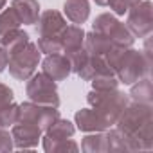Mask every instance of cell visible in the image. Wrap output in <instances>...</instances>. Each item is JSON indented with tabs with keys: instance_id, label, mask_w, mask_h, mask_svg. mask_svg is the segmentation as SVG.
<instances>
[{
	"instance_id": "cell-12",
	"label": "cell",
	"mask_w": 153,
	"mask_h": 153,
	"mask_svg": "<svg viewBox=\"0 0 153 153\" xmlns=\"http://www.w3.org/2000/svg\"><path fill=\"white\" fill-rule=\"evenodd\" d=\"M74 123L81 131H87V133L108 130V124L103 121V117L94 108H81V110H78L76 115H74Z\"/></svg>"
},
{
	"instance_id": "cell-33",
	"label": "cell",
	"mask_w": 153,
	"mask_h": 153,
	"mask_svg": "<svg viewBox=\"0 0 153 153\" xmlns=\"http://www.w3.org/2000/svg\"><path fill=\"white\" fill-rule=\"evenodd\" d=\"M137 2H140V0H128V4H130V6H133V4H137Z\"/></svg>"
},
{
	"instance_id": "cell-21",
	"label": "cell",
	"mask_w": 153,
	"mask_h": 153,
	"mask_svg": "<svg viewBox=\"0 0 153 153\" xmlns=\"http://www.w3.org/2000/svg\"><path fill=\"white\" fill-rule=\"evenodd\" d=\"M81 149L87 153H101L106 151V137L105 131H94L92 135H87L81 142Z\"/></svg>"
},
{
	"instance_id": "cell-17",
	"label": "cell",
	"mask_w": 153,
	"mask_h": 153,
	"mask_svg": "<svg viewBox=\"0 0 153 153\" xmlns=\"http://www.w3.org/2000/svg\"><path fill=\"white\" fill-rule=\"evenodd\" d=\"M130 97L133 103H142V105H151L153 103V87H151V79L148 78H140L139 81H135V85L131 83V90H130Z\"/></svg>"
},
{
	"instance_id": "cell-25",
	"label": "cell",
	"mask_w": 153,
	"mask_h": 153,
	"mask_svg": "<svg viewBox=\"0 0 153 153\" xmlns=\"http://www.w3.org/2000/svg\"><path fill=\"white\" fill-rule=\"evenodd\" d=\"M105 137H106V151H112V153H121V151H128L126 149V144L121 137V133L117 130H108L105 131Z\"/></svg>"
},
{
	"instance_id": "cell-9",
	"label": "cell",
	"mask_w": 153,
	"mask_h": 153,
	"mask_svg": "<svg viewBox=\"0 0 153 153\" xmlns=\"http://www.w3.org/2000/svg\"><path fill=\"white\" fill-rule=\"evenodd\" d=\"M13 146L20 148V149H27V148H34L38 146L40 139H42V130L36 124L31 123H15L13 124Z\"/></svg>"
},
{
	"instance_id": "cell-22",
	"label": "cell",
	"mask_w": 153,
	"mask_h": 153,
	"mask_svg": "<svg viewBox=\"0 0 153 153\" xmlns=\"http://www.w3.org/2000/svg\"><path fill=\"white\" fill-rule=\"evenodd\" d=\"M18 27H20V20H18L16 13L13 11V7L4 9L0 13V40H2L9 31L18 29Z\"/></svg>"
},
{
	"instance_id": "cell-8",
	"label": "cell",
	"mask_w": 153,
	"mask_h": 153,
	"mask_svg": "<svg viewBox=\"0 0 153 153\" xmlns=\"http://www.w3.org/2000/svg\"><path fill=\"white\" fill-rule=\"evenodd\" d=\"M58 117H59V112H58L56 106L38 105V103H33V101L18 105V121L36 124L42 131H45Z\"/></svg>"
},
{
	"instance_id": "cell-13",
	"label": "cell",
	"mask_w": 153,
	"mask_h": 153,
	"mask_svg": "<svg viewBox=\"0 0 153 153\" xmlns=\"http://www.w3.org/2000/svg\"><path fill=\"white\" fill-rule=\"evenodd\" d=\"M11 7L16 13L20 24L33 25V24L38 22V16H40V4H38V0H13Z\"/></svg>"
},
{
	"instance_id": "cell-34",
	"label": "cell",
	"mask_w": 153,
	"mask_h": 153,
	"mask_svg": "<svg viewBox=\"0 0 153 153\" xmlns=\"http://www.w3.org/2000/svg\"><path fill=\"white\" fill-rule=\"evenodd\" d=\"M0 128H2V126H0Z\"/></svg>"
},
{
	"instance_id": "cell-10",
	"label": "cell",
	"mask_w": 153,
	"mask_h": 153,
	"mask_svg": "<svg viewBox=\"0 0 153 153\" xmlns=\"http://www.w3.org/2000/svg\"><path fill=\"white\" fill-rule=\"evenodd\" d=\"M42 68H43L42 72L47 76V78H51L52 81H63L72 72L68 58L59 54V52L58 54H47V58L42 63Z\"/></svg>"
},
{
	"instance_id": "cell-11",
	"label": "cell",
	"mask_w": 153,
	"mask_h": 153,
	"mask_svg": "<svg viewBox=\"0 0 153 153\" xmlns=\"http://www.w3.org/2000/svg\"><path fill=\"white\" fill-rule=\"evenodd\" d=\"M36 24H38L36 33L40 36H56V34H61V31L67 27V22H65L63 15L59 11H54V9L43 11L38 16Z\"/></svg>"
},
{
	"instance_id": "cell-18",
	"label": "cell",
	"mask_w": 153,
	"mask_h": 153,
	"mask_svg": "<svg viewBox=\"0 0 153 153\" xmlns=\"http://www.w3.org/2000/svg\"><path fill=\"white\" fill-rule=\"evenodd\" d=\"M27 43H29V34H27L25 31H22L20 27H18V29L9 31L2 40H0V45H2L9 54H13V52L20 51V49H22V47H25Z\"/></svg>"
},
{
	"instance_id": "cell-1",
	"label": "cell",
	"mask_w": 153,
	"mask_h": 153,
	"mask_svg": "<svg viewBox=\"0 0 153 153\" xmlns=\"http://www.w3.org/2000/svg\"><path fill=\"white\" fill-rule=\"evenodd\" d=\"M128 151L153 148V106L142 103H128L115 121Z\"/></svg>"
},
{
	"instance_id": "cell-3",
	"label": "cell",
	"mask_w": 153,
	"mask_h": 153,
	"mask_svg": "<svg viewBox=\"0 0 153 153\" xmlns=\"http://www.w3.org/2000/svg\"><path fill=\"white\" fill-rule=\"evenodd\" d=\"M87 101L103 117V121L110 128L112 124H115L117 117L126 108L128 96L117 88H114V90H92V92H88Z\"/></svg>"
},
{
	"instance_id": "cell-15",
	"label": "cell",
	"mask_w": 153,
	"mask_h": 153,
	"mask_svg": "<svg viewBox=\"0 0 153 153\" xmlns=\"http://www.w3.org/2000/svg\"><path fill=\"white\" fill-rule=\"evenodd\" d=\"M59 36H61V43H63V52L65 54L81 49L83 42H85V31L79 25H67L61 31Z\"/></svg>"
},
{
	"instance_id": "cell-26",
	"label": "cell",
	"mask_w": 153,
	"mask_h": 153,
	"mask_svg": "<svg viewBox=\"0 0 153 153\" xmlns=\"http://www.w3.org/2000/svg\"><path fill=\"white\" fill-rule=\"evenodd\" d=\"M119 87V79L115 74H105V76H96L92 79V88L94 90H114Z\"/></svg>"
},
{
	"instance_id": "cell-24",
	"label": "cell",
	"mask_w": 153,
	"mask_h": 153,
	"mask_svg": "<svg viewBox=\"0 0 153 153\" xmlns=\"http://www.w3.org/2000/svg\"><path fill=\"white\" fill-rule=\"evenodd\" d=\"M18 121V105H15L13 101L0 106V126L2 128H9Z\"/></svg>"
},
{
	"instance_id": "cell-4",
	"label": "cell",
	"mask_w": 153,
	"mask_h": 153,
	"mask_svg": "<svg viewBox=\"0 0 153 153\" xmlns=\"http://www.w3.org/2000/svg\"><path fill=\"white\" fill-rule=\"evenodd\" d=\"M40 56H42V52H40L38 45L29 42L20 51L9 54V61H7L9 74L18 81H27L34 74L38 63H40Z\"/></svg>"
},
{
	"instance_id": "cell-5",
	"label": "cell",
	"mask_w": 153,
	"mask_h": 153,
	"mask_svg": "<svg viewBox=\"0 0 153 153\" xmlns=\"http://www.w3.org/2000/svg\"><path fill=\"white\" fill-rule=\"evenodd\" d=\"M92 27H94L96 33L105 34L115 47H124V49H128V47H131L133 42H135V38H133V34L128 31V27H126L123 22H119V20H117L114 15H110V13L99 15V16L94 20Z\"/></svg>"
},
{
	"instance_id": "cell-32",
	"label": "cell",
	"mask_w": 153,
	"mask_h": 153,
	"mask_svg": "<svg viewBox=\"0 0 153 153\" xmlns=\"http://www.w3.org/2000/svg\"><path fill=\"white\" fill-rule=\"evenodd\" d=\"M4 6H6V0H0V11L4 9Z\"/></svg>"
},
{
	"instance_id": "cell-6",
	"label": "cell",
	"mask_w": 153,
	"mask_h": 153,
	"mask_svg": "<svg viewBox=\"0 0 153 153\" xmlns=\"http://www.w3.org/2000/svg\"><path fill=\"white\" fill-rule=\"evenodd\" d=\"M25 92H27V96L33 103L56 106V108L59 106V96H58L56 81L47 78L43 72L31 76L29 81H27V87H25Z\"/></svg>"
},
{
	"instance_id": "cell-19",
	"label": "cell",
	"mask_w": 153,
	"mask_h": 153,
	"mask_svg": "<svg viewBox=\"0 0 153 153\" xmlns=\"http://www.w3.org/2000/svg\"><path fill=\"white\" fill-rule=\"evenodd\" d=\"M45 131H47V137H51V139H70L76 131V126L70 121L58 117Z\"/></svg>"
},
{
	"instance_id": "cell-28",
	"label": "cell",
	"mask_w": 153,
	"mask_h": 153,
	"mask_svg": "<svg viewBox=\"0 0 153 153\" xmlns=\"http://www.w3.org/2000/svg\"><path fill=\"white\" fill-rule=\"evenodd\" d=\"M13 149V137L9 131L0 128V151H11Z\"/></svg>"
},
{
	"instance_id": "cell-16",
	"label": "cell",
	"mask_w": 153,
	"mask_h": 153,
	"mask_svg": "<svg viewBox=\"0 0 153 153\" xmlns=\"http://www.w3.org/2000/svg\"><path fill=\"white\" fill-rule=\"evenodd\" d=\"M114 47V43L101 33H88L85 34V42H83V49L88 54H96V56H105L110 49Z\"/></svg>"
},
{
	"instance_id": "cell-2",
	"label": "cell",
	"mask_w": 153,
	"mask_h": 153,
	"mask_svg": "<svg viewBox=\"0 0 153 153\" xmlns=\"http://www.w3.org/2000/svg\"><path fill=\"white\" fill-rule=\"evenodd\" d=\"M105 59L108 61L119 83L124 85H131L140 78H146L151 70V56L144 54L142 51H135L131 47L124 49L114 45L105 54Z\"/></svg>"
},
{
	"instance_id": "cell-27",
	"label": "cell",
	"mask_w": 153,
	"mask_h": 153,
	"mask_svg": "<svg viewBox=\"0 0 153 153\" xmlns=\"http://www.w3.org/2000/svg\"><path fill=\"white\" fill-rule=\"evenodd\" d=\"M106 6H110V9H112L115 15H119V16H123V15L128 13V9H130L128 0H108Z\"/></svg>"
},
{
	"instance_id": "cell-30",
	"label": "cell",
	"mask_w": 153,
	"mask_h": 153,
	"mask_svg": "<svg viewBox=\"0 0 153 153\" xmlns=\"http://www.w3.org/2000/svg\"><path fill=\"white\" fill-rule=\"evenodd\" d=\"M7 61H9V52L0 45V74L7 68Z\"/></svg>"
},
{
	"instance_id": "cell-23",
	"label": "cell",
	"mask_w": 153,
	"mask_h": 153,
	"mask_svg": "<svg viewBox=\"0 0 153 153\" xmlns=\"http://www.w3.org/2000/svg\"><path fill=\"white\" fill-rule=\"evenodd\" d=\"M38 49L43 54H58L63 52V43H61V36H40L38 38Z\"/></svg>"
},
{
	"instance_id": "cell-31",
	"label": "cell",
	"mask_w": 153,
	"mask_h": 153,
	"mask_svg": "<svg viewBox=\"0 0 153 153\" xmlns=\"http://www.w3.org/2000/svg\"><path fill=\"white\" fill-rule=\"evenodd\" d=\"M94 2H96L97 6H106V2H108V0H94Z\"/></svg>"
},
{
	"instance_id": "cell-20",
	"label": "cell",
	"mask_w": 153,
	"mask_h": 153,
	"mask_svg": "<svg viewBox=\"0 0 153 153\" xmlns=\"http://www.w3.org/2000/svg\"><path fill=\"white\" fill-rule=\"evenodd\" d=\"M43 149L47 153H61V151H78L79 146L72 139H51L43 137Z\"/></svg>"
},
{
	"instance_id": "cell-29",
	"label": "cell",
	"mask_w": 153,
	"mask_h": 153,
	"mask_svg": "<svg viewBox=\"0 0 153 153\" xmlns=\"http://www.w3.org/2000/svg\"><path fill=\"white\" fill-rule=\"evenodd\" d=\"M13 97H15V96H13V90H11L7 85L0 83V106H4V105L11 103Z\"/></svg>"
},
{
	"instance_id": "cell-14",
	"label": "cell",
	"mask_w": 153,
	"mask_h": 153,
	"mask_svg": "<svg viewBox=\"0 0 153 153\" xmlns=\"http://www.w3.org/2000/svg\"><path fill=\"white\" fill-rule=\"evenodd\" d=\"M63 11H65V16L72 24L81 25V24H85L88 20L90 4H88V0H65Z\"/></svg>"
},
{
	"instance_id": "cell-7",
	"label": "cell",
	"mask_w": 153,
	"mask_h": 153,
	"mask_svg": "<svg viewBox=\"0 0 153 153\" xmlns=\"http://www.w3.org/2000/svg\"><path fill=\"white\" fill-rule=\"evenodd\" d=\"M126 27L133 34V38H148L151 34V31H153V4L149 0H140V2L130 6Z\"/></svg>"
}]
</instances>
